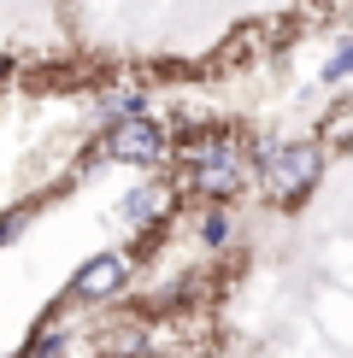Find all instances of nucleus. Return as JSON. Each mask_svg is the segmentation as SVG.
I'll list each match as a JSON object with an SVG mask.
<instances>
[{
    "instance_id": "nucleus-1",
    "label": "nucleus",
    "mask_w": 353,
    "mask_h": 358,
    "mask_svg": "<svg viewBox=\"0 0 353 358\" xmlns=\"http://www.w3.org/2000/svg\"><path fill=\"white\" fill-rule=\"evenodd\" d=\"M254 188V153L230 129H200L183 141V176L176 194H195L200 206H235Z\"/></svg>"
},
{
    "instance_id": "nucleus-2",
    "label": "nucleus",
    "mask_w": 353,
    "mask_h": 358,
    "mask_svg": "<svg viewBox=\"0 0 353 358\" xmlns=\"http://www.w3.org/2000/svg\"><path fill=\"white\" fill-rule=\"evenodd\" d=\"M324 165H330V147H324L318 136L259 141V147H254V188H259L271 206L294 212V206L324 182Z\"/></svg>"
},
{
    "instance_id": "nucleus-3",
    "label": "nucleus",
    "mask_w": 353,
    "mask_h": 358,
    "mask_svg": "<svg viewBox=\"0 0 353 358\" xmlns=\"http://www.w3.org/2000/svg\"><path fill=\"white\" fill-rule=\"evenodd\" d=\"M171 153H176V136L159 124L153 112L124 117V124H112L106 136H100V159H112V165H130V171H159Z\"/></svg>"
},
{
    "instance_id": "nucleus-4",
    "label": "nucleus",
    "mask_w": 353,
    "mask_h": 358,
    "mask_svg": "<svg viewBox=\"0 0 353 358\" xmlns=\"http://www.w3.org/2000/svg\"><path fill=\"white\" fill-rule=\"evenodd\" d=\"M130 282H136V259H130L124 247H106V252H88L77 271H71L65 300H77V306H112V300L130 294Z\"/></svg>"
},
{
    "instance_id": "nucleus-5",
    "label": "nucleus",
    "mask_w": 353,
    "mask_h": 358,
    "mask_svg": "<svg viewBox=\"0 0 353 358\" xmlns=\"http://www.w3.org/2000/svg\"><path fill=\"white\" fill-rule=\"evenodd\" d=\"M171 200H176V188H165V182H136L124 200H118V223L159 229V223H165V212H171Z\"/></svg>"
},
{
    "instance_id": "nucleus-6",
    "label": "nucleus",
    "mask_w": 353,
    "mask_h": 358,
    "mask_svg": "<svg viewBox=\"0 0 353 358\" xmlns=\"http://www.w3.org/2000/svg\"><path fill=\"white\" fill-rule=\"evenodd\" d=\"M147 112V88H106V94H95V117L100 129L124 124V117H141Z\"/></svg>"
},
{
    "instance_id": "nucleus-7",
    "label": "nucleus",
    "mask_w": 353,
    "mask_h": 358,
    "mask_svg": "<svg viewBox=\"0 0 353 358\" xmlns=\"http://www.w3.org/2000/svg\"><path fill=\"white\" fill-rule=\"evenodd\" d=\"M235 235H242L235 206H200V247L224 252V247H235Z\"/></svg>"
},
{
    "instance_id": "nucleus-8",
    "label": "nucleus",
    "mask_w": 353,
    "mask_h": 358,
    "mask_svg": "<svg viewBox=\"0 0 353 358\" xmlns=\"http://www.w3.org/2000/svg\"><path fill=\"white\" fill-rule=\"evenodd\" d=\"M318 141H324V147H342V141H353V100H342V106H330V112H324Z\"/></svg>"
},
{
    "instance_id": "nucleus-9",
    "label": "nucleus",
    "mask_w": 353,
    "mask_h": 358,
    "mask_svg": "<svg viewBox=\"0 0 353 358\" xmlns=\"http://www.w3.org/2000/svg\"><path fill=\"white\" fill-rule=\"evenodd\" d=\"M318 83H324V88H342V83H353V41H342V48H335V53L318 65Z\"/></svg>"
},
{
    "instance_id": "nucleus-10",
    "label": "nucleus",
    "mask_w": 353,
    "mask_h": 358,
    "mask_svg": "<svg viewBox=\"0 0 353 358\" xmlns=\"http://www.w3.org/2000/svg\"><path fill=\"white\" fill-rule=\"evenodd\" d=\"M24 229H29V206H6L0 212V247H12Z\"/></svg>"
},
{
    "instance_id": "nucleus-11",
    "label": "nucleus",
    "mask_w": 353,
    "mask_h": 358,
    "mask_svg": "<svg viewBox=\"0 0 353 358\" xmlns=\"http://www.w3.org/2000/svg\"><path fill=\"white\" fill-rule=\"evenodd\" d=\"M12 77H18V59H12L6 48H0V88H12Z\"/></svg>"
},
{
    "instance_id": "nucleus-12",
    "label": "nucleus",
    "mask_w": 353,
    "mask_h": 358,
    "mask_svg": "<svg viewBox=\"0 0 353 358\" xmlns=\"http://www.w3.org/2000/svg\"><path fill=\"white\" fill-rule=\"evenodd\" d=\"M12 358H24V352H12Z\"/></svg>"
}]
</instances>
